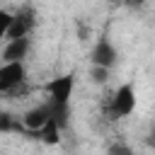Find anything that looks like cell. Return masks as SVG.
<instances>
[{
    "label": "cell",
    "instance_id": "6da1fadb",
    "mask_svg": "<svg viewBox=\"0 0 155 155\" xmlns=\"http://www.w3.org/2000/svg\"><path fill=\"white\" fill-rule=\"evenodd\" d=\"M73 90H75V75L73 73L58 75L51 82H46V102L51 104L53 119L58 121V126L63 131L68 128V121H70V97H73Z\"/></svg>",
    "mask_w": 155,
    "mask_h": 155
},
{
    "label": "cell",
    "instance_id": "7a4b0ae2",
    "mask_svg": "<svg viewBox=\"0 0 155 155\" xmlns=\"http://www.w3.org/2000/svg\"><path fill=\"white\" fill-rule=\"evenodd\" d=\"M136 107H138L136 87H133L131 82H124V85H119V87L109 94V99L104 102V114H107V119L119 121V119H128V116L136 111Z\"/></svg>",
    "mask_w": 155,
    "mask_h": 155
},
{
    "label": "cell",
    "instance_id": "3957f363",
    "mask_svg": "<svg viewBox=\"0 0 155 155\" xmlns=\"http://www.w3.org/2000/svg\"><path fill=\"white\" fill-rule=\"evenodd\" d=\"M36 27V10L34 5H19L15 12H12V19H10V29H7V39H24V36H31Z\"/></svg>",
    "mask_w": 155,
    "mask_h": 155
},
{
    "label": "cell",
    "instance_id": "277c9868",
    "mask_svg": "<svg viewBox=\"0 0 155 155\" xmlns=\"http://www.w3.org/2000/svg\"><path fill=\"white\" fill-rule=\"evenodd\" d=\"M27 82L24 61H2L0 63V94H12Z\"/></svg>",
    "mask_w": 155,
    "mask_h": 155
},
{
    "label": "cell",
    "instance_id": "5b68a950",
    "mask_svg": "<svg viewBox=\"0 0 155 155\" xmlns=\"http://www.w3.org/2000/svg\"><path fill=\"white\" fill-rule=\"evenodd\" d=\"M53 119V111H51V104L48 102H41V104H34V107H29L24 114H22V128H24V133H34V136H39V131L48 124Z\"/></svg>",
    "mask_w": 155,
    "mask_h": 155
},
{
    "label": "cell",
    "instance_id": "8992f818",
    "mask_svg": "<svg viewBox=\"0 0 155 155\" xmlns=\"http://www.w3.org/2000/svg\"><path fill=\"white\" fill-rule=\"evenodd\" d=\"M90 63L92 65H99V68H107L111 70L116 63H119V48L111 44L109 36H99L90 51Z\"/></svg>",
    "mask_w": 155,
    "mask_h": 155
},
{
    "label": "cell",
    "instance_id": "52a82bcc",
    "mask_svg": "<svg viewBox=\"0 0 155 155\" xmlns=\"http://www.w3.org/2000/svg\"><path fill=\"white\" fill-rule=\"evenodd\" d=\"M31 51V39H5L2 48H0V58L2 61H24Z\"/></svg>",
    "mask_w": 155,
    "mask_h": 155
},
{
    "label": "cell",
    "instance_id": "ba28073f",
    "mask_svg": "<svg viewBox=\"0 0 155 155\" xmlns=\"http://www.w3.org/2000/svg\"><path fill=\"white\" fill-rule=\"evenodd\" d=\"M0 131H2V133H12V131H24V128H22V121H19L17 116L2 111V114H0Z\"/></svg>",
    "mask_w": 155,
    "mask_h": 155
},
{
    "label": "cell",
    "instance_id": "9c48e42d",
    "mask_svg": "<svg viewBox=\"0 0 155 155\" xmlns=\"http://www.w3.org/2000/svg\"><path fill=\"white\" fill-rule=\"evenodd\" d=\"M107 155H136V150L126 140H111L107 145Z\"/></svg>",
    "mask_w": 155,
    "mask_h": 155
},
{
    "label": "cell",
    "instance_id": "30bf717a",
    "mask_svg": "<svg viewBox=\"0 0 155 155\" xmlns=\"http://www.w3.org/2000/svg\"><path fill=\"white\" fill-rule=\"evenodd\" d=\"M109 75H111V70H107V68H99V65H92L90 68V80L94 85H104L109 80Z\"/></svg>",
    "mask_w": 155,
    "mask_h": 155
},
{
    "label": "cell",
    "instance_id": "8fae6325",
    "mask_svg": "<svg viewBox=\"0 0 155 155\" xmlns=\"http://www.w3.org/2000/svg\"><path fill=\"white\" fill-rule=\"evenodd\" d=\"M10 19H12V12H7V10H2V7H0V44H5V39H7Z\"/></svg>",
    "mask_w": 155,
    "mask_h": 155
},
{
    "label": "cell",
    "instance_id": "7c38bea8",
    "mask_svg": "<svg viewBox=\"0 0 155 155\" xmlns=\"http://www.w3.org/2000/svg\"><path fill=\"white\" fill-rule=\"evenodd\" d=\"M143 143H145V148H148L150 153H155V121L148 126V131H145V136H143Z\"/></svg>",
    "mask_w": 155,
    "mask_h": 155
},
{
    "label": "cell",
    "instance_id": "4fadbf2b",
    "mask_svg": "<svg viewBox=\"0 0 155 155\" xmlns=\"http://www.w3.org/2000/svg\"><path fill=\"white\" fill-rule=\"evenodd\" d=\"M124 5H126V7H131V10H138V7H143V5H145V0H124Z\"/></svg>",
    "mask_w": 155,
    "mask_h": 155
}]
</instances>
